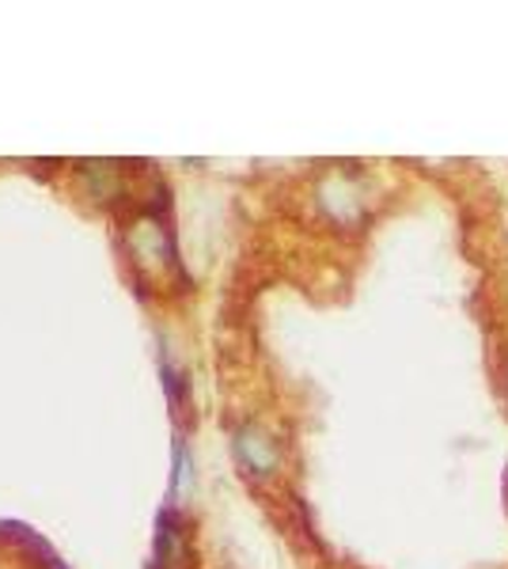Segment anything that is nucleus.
<instances>
[{"mask_svg":"<svg viewBox=\"0 0 508 569\" xmlns=\"http://www.w3.org/2000/svg\"><path fill=\"white\" fill-rule=\"evenodd\" d=\"M156 550H160L163 569H179L187 562V539H182V528H179V520H175V512H160V539H156Z\"/></svg>","mask_w":508,"mask_h":569,"instance_id":"nucleus-1","label":"nucleus"}]
</instances>
